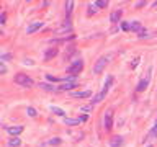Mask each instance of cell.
Instances as JSON below:
<instances>
[{"instance_id":"obj_1","label":"cell","mask_w":157,"mask_h":147,"mask_svg":"<svg viewBox=\"0 0 157 147\" xmlns=\"http://www.w3.org/2000/svg\"><path fill=\"white\" fill-rule=\"evenodd\" d=\"M111 83H113V77H111V75H108V77H106V82H105V83H103V87H102V92H100L98 95L93 98V103H98V101H102V100H103L105 95L108 93V90H110Z\"/></svg>"},{"instance_id":"obj_2","label":"cell","mask_w":157,"mask_h":147,"mask_svg":"<svg viewBox=\"0 0 157 147\" xmlns=\"http://www.w3.org/2000/svg\"><path fill=\"white\" fill-rule=\"evenodd\" d=\"M15 83H18V85H22V87H33V80L28 75H25V74H16Z\"/></svg>"},{"instance_id":"obj_3","label":"cell","mask_w":157,"mask_h":147,"mask_svg":"<svg viewBox=\"0 0 157 147\" xmlns=\"http://www.w3.org/2000/svg\"><path fill=\"white\" fill-rule=\"evenodd\" d=\"M77 87V79H75L74 75H69L64 79V85L59 87V90H72Z\"/></svg>"},{"instance_id":"obj_4","label":"cell","mask_w":157,"mask_h":147,"mask_svg":"<svg viewBox=\"0 0 157 147\" xmlns=\"http://www.w3.org/2000/svg\"><path fill=\"white\" fill-rule=\"evenodd\" d=\"M83 69V62H82V59H75L74 61V64L71 65V67L67 69V72H69V75H77V74L80 72Z\"/></svg>"},{"instance_id":"obj_5","label":"cell","mask_w":157,"mask_h":147,"mask_svg":"<svg viewBox=\"0 0 157 147\" xmlns=\"http://www.w3.org/2000/svg\"><path fill=\"white\" fill-rule=\"evenodd\" d=\"M111 126H113V110H108L105 113V120H103V128L106 131H110Z\"/></svg>"},{"instance_id":"obj_6","label":"cell","mask_w":157,"mask_h":147,"mask_svg":"<svg viewBox=\"0 0 157 147\" xmlns=\"http://www.w3.org/2000/svg\"><path fill=\"white\" fill-rule=\"evenodd\" d=\"M108 64V57H100L98 61H97V64L93 65V72L95 74H100L105 69V65Z\"/></svg>"},{"instance_id":"obj_7","label":"cell","mask_w":157,"mask_h":147,"mask_svg":"<svg viewBox=\"0 0 157 147\" xmlns=\"http://www.w3.org/2000/svg\"><path fill=\"white\" fill-rule=\"evenodd\" d=\"M123 137L121 136H115V137H111V141H110V146L111 147H121L123 146Z\"/></svg>"},{"instance_id":"obj_8","label":"cell","mask_w":157,"mask_h":147,"mask_svg":"<svg viewBox=\"0 0 157 147\" xmlns=\"http://www.w3.org/2000/svg\"><path fill=\"white\" fill-rule=\"evenodd\" d=\"M44 26V23L43 22H39V23H33V24H30L28 26V30H26V33H34V31H38V30H41V28Z\"/></svg>"},{"instance_id":"obj_9","label":"cell","mask_w":157,"mask_h":147,"mask_svg":"<svg viewBox=\"0 0 157 147\" xmlns=\"http://www.w3.org/2000/svg\"><path fill=\"white\" fill-rule=\"evenodd\" d=\"M92 95V92H89V90H85V92H71V97L74 98H87Z\"/></svg>"},{"instance_id":"obj_10","label":"cell","mask_w":157,"mask_h":147,"mask_svg":"<svg viewBox=\"0 0 157 147\" xmlns=\"http://www.w3.org/2000/svg\"><path fill=\"white\" fill-rule=\"evenodd\" d=\"M39 88L48 90V92H56V90H59V87H54V85H51V83H46V82H41V83H39Z\"/></svg>"},{"instance_id":"obj_11","label":"cell","mask_w":157,"mask_h":147,"mask_svg":"<svg viewBox=\"0 0 157 147\" xmlns=\"http://www.w3.org/2000/svg\"><path fill=\"white\" fill-rule=\"evenodd\" d=\"M7 131L12 136H18L20 132H23V126H13V128H7Z\"/></svg>"},{"instance_id":"obj_12","label":"cell","mask_w":157,"mask_h":147,"mask_svg":"<svg viewBox=\"0 0 157 147\" xmlns=\"http://www.w3.org/2000/svg\"><path fill=\"white\" fill-rule=\"evenodd\" d=\"M56 54H57V49H56V48H49L46 51V54H44V59H46V61H49V59L54 57Z\"/></svg>"},{"instance_id":"obj_13","label":"cell","mask_w":157,"mask_h":147,"mask_svg":"<svg viewBox=\"0 0 157 147\" xmlns=\"http://www.w3.org/2000/svg\"><path fill=\"white\" fill-rule=\"evenodd\" d=\"M149 77H151V74H147V77H146L144 80H141V82H139V85H138V92H141V90H144L146 87H147V83H149Z\"/></svg>"},{"instance_id":"obj_14","label":"cell","mask_w":157,"mask_h":147,"mask_svg":"<svg viewBox=\"0 0 157 147\" xmlns=\"http://www.w3.org/2000/svg\"><path fill=\"white\" fill-rule=\"evenodd\" d=\"M129 30H134V31H138V33H142V26H141V23H138V22H132L129 24Z\"/></svg>"},{"instance_id":"obj_15","label":"cell","mask_w":157,"mask_h":147,"mask_svg":"<svg viewBox=\"0 0 157 147\" xmlns=\"http://www.w3.org/2000/svg\"><path fill=\"white\" fill-rule=\"evenodd\" d=\"M120 18H121V10H118V12H113V13L110 15V20H111L113 23H116Z\"/></svg>"},{"instance_id":"obj_16","label":"cell","mask_w":157,"mask_h":147,"mask_svg":"<svg viewBox=\"0 0 157 147\" xmlns=\"http://www.w3.org/2000/svg\"><path fill=\"white\" fill-rule=\"evenodd\" d=\"M51 111H52V113H56V114H61V116L65 118V111L61 110V108H57V106H51Z\"/></svg>"},{"instance_id":"obj_17","label":"cell","mask_w":157,"mask_h":147,"mask_svg":"<svg viewBox=\"0 0 157 147\" xmlns=\"http://www.w3.org/2000/svg\"><path fill=\"white\" fill-rule=\"evenodd\" d=\"M80 120H69V118H64V124H71V126H75L79 124Z\"/></svg>"},{"instance_id":"obj_18","label":"cell","mask_w":157,"mask_h":147,"mask_svg":"<svg viewBox=\"0 0 157 147\" xmlns=\"http://www.w3.org/2000/svg\"><path fill=\"white\" fill-rule=\"evenodd\" d=\"M8 146H10V147H16V146H20V139H18V137L10 139V141H8Z\"/></svg>"},{"instance_id":"obj_19","label":"cell","mask_w":157,"mask_h":147,"mask_svg":"<svg viewBox=\"0 0 157 147\" xmlns=\"http://www.w3.org/2000/svg\"><path fill=\"white\" fill-rule=\"evenodd\" d=\"M72 5H74V2H72V0H69V2L65 3V8H67V16L71 15V12H72Z\"/></svg>"},{"instance_id":"obj_20","label":"cell","mask_w":157,"mask_h":147,"mask_svg":"<svg viewBox=\"0 0 157 147\" xmlns=\"http://www.w3.org/2000/svg\"><path fill=\"white\" fill-rule=\"evenodd\" d=\"M95 5L98 7V8H103V7L108 5V2H106V0H98V2H95Z\"/></svg>"},{"instance_id":"obj_21","label":"cell","mask_w":157,"mask_h":147,"mask_svg":"<svg viewBox=\"0 0 157 147\" xmlns=\"http://www.w3.org/2000/svg\"><path fill=\"white\" fill-rule=\"evenodd\" d=\"M156 136H157V122H156L154 128H152V131L149 132V137H156Z\"/></svg>"},{"instance_id":"obj_22","label":"cell","mask_w":157,"mask_h":147,"mask_svg":"<svg viewBox=\"0 0 157 147\" xmlns=\"http://www.w3.org/2000/svg\"><path fill=\"white\" fill-rule=\"evenodd\" d=\"M92 108H93V105H87V106H82L80 110L85 111V113H89V111H92Z\"/></svg>"},{"instance_id":"obj_23","label":"cell","mask_w":157,"mask_h":147,"mask_svg":"<svg viewBox=\"0 0 157 147\" xmlns=\"http://www.w3.org/2000/svg\"><path fill=\"white\" fill-rule=\"evenodd\" d=\"M28 114H30V116H36V110H34V108H28Z\"/></svg>"},{"instance_id":"obj_24","label":"cell","mask_w":157,"mask_h":147,"mask_svg":"<svg viewBox=\"0 0 157 147\" xmlns=\"http://www.w3.org/2000/svg\"><path fill=\"white\" fill-rule=\"evenodd\" d=\"M59 142H61V139H51V141H48V144H59Z\"/></svg>"},{"instance_id":"obj_25","label":"cell","mask_w":157,"mask_h":147,"mask_svg":"<svg viewBox=\"0 0 157 147\" xmlns=\"http://www.w3.org/2000/svg\"><path fill=\"white\" fill-rule=\"evenodd\" d=\"M5 18H7V15H5V12L0 15V23H5Z\"/></svg>"},{"instance_id":"obj_26","label":"cell","mask_w":157,"mask_h":147,"mask_svg":"<svg viewBox=\"0 0 157 147\" xmlns=\"http://www.w3.org/2000/svg\"><path fill=\"white\" fill-rule=\"evenodd\" d=\"M79 120H80V122H83V121H87V120H89V118H87V114H82V116H80Z\"/></svg>"},{"instance_id":"obj_27","label":"cell","mask_w":157,"mask_h":147,"mask_svg":"<svg viewBox=\"0 0 157 147\" xmlns=\"http://www.w3.org/2000/svg\"><path fill=\"white\" fill-rule=\"evenodd\" d=\"M0 72H2V74H5V72H7V67H5V64H2V65H0Z\"/></svg>"},{"instance_id":"obj_28","label":"cell","mask_w":157,"mask_h":147,"mask_svg":"<svg viewBox=\"0 0 157 147\" xmlns=\"http://www.w3.org/2000/svg\"><path fill=\"white\" fill-rule=\"evenodd\" d=\"M121 28H123V30H129V23H123L121 24Z\"/></svg>"},{"instance_id":"obj_29","label":"cell","mask_w":157,"mask_h":147,"mask_svg":"<svg viewBox=\"0 0 157 147\" xmlns=\"http://www.w3.org/2000/svg\"><path fill=\"white\" fill-rule=\"evenodd\" d=\"M48 80H52V82H56L57 79H56V77H52V75H48Z\"/></svg>"},{"instance_id":"obj_30","label":"cell","mask_w":157,"mask_h":147,"mask_svg":"<svg viewBox=\"0 0 157 147\" xmlns=\"http://www.w3.org/2000/svg\"><path fill=\"white\" fill-rule=\"evenodd\" d=\"M149 147H151V146H149Z\"/></svg>"}]
</instances>
